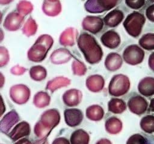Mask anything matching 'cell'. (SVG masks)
<instances>
[{"instance_id":"13","label":"cell","mask_w":154,"mask_h":144,"mask_svg":"<svg viewBox=\"0 0 154 144\" xmlns=\"http://www.w3.org/2000/svg\"><path fill=\"white\" fill-rule=\"evenodd\" d=\"M64 121L68 126L70 127H75L81 124L84 115L80 109L70 108L64 110Z\"/></svg>"},{"instance_id":"46","label":"cell","mask_w":154,"mask_h":144,"mask_svg":"<svg viewBox=\"0 0 154 144\" xmlns=\"http://www.w3.org/2000/svg\"><path fill=\"white\" fill-rule=\"evenodd\" d=\"M95 144H112V143L109 139L106 138H102L99 139Z\"/></svg>"},{"instance_id":"29","label":"cell","mask_w":154,"mask_h":144,"mask_svg":"<svg viewBox=\"0 0 154 144\" xmlns=\"http://www.w3.org/2000/svg\"><path fill=\"white\" fill-rule=\"evenodd\" d=\"M76 30L72 28H67L61 33L60 37V44L63 46H72L75 44V39L76 33Z\"/></svg>"},{"instance_id":"16","label":"cell","mask_w":154,"mask_h":144,"mask_svg":"<svg viewBox=\"0 0 154 144\" xmlns=\"http://www.w3.org/2000/svg\"><path fill=\"white\" fill-rule=\"evenodd\" d=\"M100 41L105 47L114 49L119 46L121 39L117 32L113 30H109L103 34L100 37Z\"/></svg>"},{"instance_id":"49","label":"cell","mask_w":154,"mask_h":144,"mask_svg":"<svg viewBox=\"0 0 154 144\" xmlns=\"http://www.w3.org/2000/svg\"><path fill=\"white\" fill-rule=\"evenodd\" d=\"M14 0H0V5H6L11 2H12Z\"/></svg>"},{"instance_id":"1","label":"cell","mask_w":154,"mask_h":144,"mask_svg":"<svg viewBox=\"0 0 154 144\" xmlns=\"http://www.w3.org/2000/svg\"><path fill=\"white\" fill-rule=\"evenodd\" d=\"M77 44L87 62L90 64H94L101 61L103 51L93 36L88 33L83 32L78 37Z\"/></svg>"},{"instance_id":"27","label":"cell","mask_w":154,"mask_h":144,"mask_svg":"<svg viewBox=\"0 0 154 144\" xmlns=\"http://www.w3.org/2000/svg\"><path fill=\"white\" fill-rule=\"evenodd\" d=\"M42 10L47 16H57L61 11V3L59 1L56 2H49L45 0L42 5Z\"/></svg>"},{"instance_id":"48","label":"cell","mask_w":154,"mask_h":144,"mask_svg":"<svg viewBox=\"0 0 154 144\" xmlns=\"http://www.w3.org/2000/svg\"><path fill=\"white\" fill-rule=\"evenodd\" d=\"M5 76L4 75L1 73L0 72V88H2L4 84H5Z\"/></svg>"},{"instance_id":"23","label":"cell","mask_w":154,"mask_h":144,"mask_svg":"<svg viewBox=\"0 0 154 144\" xmlns=\"http://www.w3.org/2000/svg\"><path fill=\"white\" fill-rule=\"evenodd\" d=\"M70 84V80L64 76H58L49 80L46 86V89L52 93L57 89L66 87Z\"/></svg>"},{"instance_id":"5","label":"cell","mask_w":154,"mask_h":144,"mask_svg":"<svg viewBox=\"0 0 154 144\" xmlns=\"http://www.w3.org/2000/svg\"><path fill=\"white\" fill-rule=\"evenodd\" d=\"M9 95L13 102L22 105L26 103L31 96L30 89L24 84H16L11 86Z\"/></svg>"},{"instance_id":"54","label":"cell","mask_w":154,"mask_h":144,"mask_svg":"<svg viewBox=\"0 0 154 144\" xmlns=\"http://www.w3.org/2000/svg\"><path fill=\"white\" fill-rule=\"evenodd\" d=\"M0 144H2V143H0Z\"/></svg>"},{"instance_id":"30","label":"cell","mask_w":154,"mask_h":144,"mask_svg":"<svg viewBox=\"0 0 154 144\" xmlns=\"http://www.w3.org/2000/svg\"><path fill=\"white\" fill-rule=\"evenodd\" d=\"M29 76L34 81L40 82L46 77L47 71L46 68L42 65H35L30 68Z\"/></svg>"},{"instance_id":"39","label":"cell","mask_w":154,"mask_h":144,"mask_svg":"<svg viewBox=\"0 0 154 144\" xmlns=\"http://www.w3.org/2000/svg\"><path fill=\"white\" fill-rule=\"evenodd\" d=\"M125 3L129 8L134 10H138L144 5L146 0H125Z\"/></svg>"},{"instance_id":"45","label":"cell","mask_w":154,"mask_h":144,"mask_svg":"<svg viewBox=\"0 0 154 144\" xmlns=\"http://www.w3.org/2000/svg\"><path fill=\"white\" fill-rule=\"evenodd\" d=\"M149 66L152 70H154V55L153 52H152L149 58Z\"/></svg>"},{"instance_id":"21","label":"cell","mask_w":154,"mask_h":144,"mask_svg":"<svg viewBox=\"0 0 154 144\" xmlns=\"http://www.w3.org/2000/svg\"><path fill=\"white\" fill-rule=\"evenodd\" d=\"M123 18V13L121 10L116 9L108 13L104 17L103 21L106 26L114 28L118 26L122 22Z\"/></svg>"},{"instance_id":"35","label":"cell","mask_w":154,"mask_h":144,"mask_svg":"<svg viewBox=\"0 0 154 144\" xmlns=\"http://www.w3.org/2000/svg\"><path fill=\"white\" fill-rule=\"evenodd\" d=\"M16 9L18 13L25 17L31 13L33 10V6L30 2L26 0H22L17 3Z\"/></svg>"},{"instance_id":"2","label":"cell","mask_w":154,"mask_h":144,"mask_svg":"<svg viewBox=\"0 0 154 144\" xmlns=\"http://www.w3.org/2000/svg\"><path fill=\"white\" fill-rule=\"evenodd\" d=\"M53 43L54 40L50 35L48 34L40 35L28 50V59L34 62H42L45 59Z\"/></svg>"},{"instance_id":"7","label":"cell","mask_w":154,"mask_h":144,"mask_svg":"<svg viewBox=\"0 0 154 144\" xmlns=\"http://www.w3.org/2000/svg\"><path fill=\"white\" fill-rule=\"evenodd\" d=\"M118 0H87L84 8L90 13H101L114 8Z\"/></svg>"},{"instance_id":"11","label":"cell","mask_w":154,"mask_h":144,"mask_svg":"<svg viewBox=\"0 0 154 144\" xmlns=\"http://www.w3.org/2000/svg\"><path fill=\"white\" fill-rule=\"evenodd\" d=\"M60 113L57 109H50L42 113L40 121L47 127L52 130L60 123Z\"/></svg>"},{"instance_id":"53","label":"cell","mask_w":154,"mask_h":144,"mask_svg":"<svg viewBox=\"0 0 154 144\" xmlns=\"http://www.w3.org/2000/svg\"><path fill=\"white\" fill-rule=\"evenodd\" d=\"M149 1H151V2H154V0H149Z\"/></svg>"},{"instance_id":"43","label":"cell","mask_w":154,"mask_h":144,"mask_svg":"<svg viewBox=\"0 0 154 144\" xmlns=\"http://www.w3.org/2000/svg\"><path fill=\"white\" fill-rule=\"evenodd\" d=\"M6 110L5 104L2 95L0 94V118L2 116Z\"/></svg>"},{"instance_id":"24","label":"cell","mask_w":154,"mask_h":144,"mask_svg":"<svg viewBox=\"0 0 154 144\" xmlns=\"http://www.w3.org/2000/svg\"><path fill=\"white\" fill-rule=\"evenodd\" d=\"M85 116L90 121H99L103 118V109L98 104L91 105L86 109Z\"/></svg>"},{"instance_id":"47","label":"cell","mask_w":154,"mask_h":144,"mask_svg":"<svg viewBox=\"0 0 154 144\" xmlns=\"http://www.w3.org/2000/svg\"><path fill=\"white\" fill-rule=\"evenodd\" d=\"M32 144H49L48 140H47V138L45 139H40L36 141H35Z\"/></svg>"},{"instance_id":"50","label":"cell","mask_w":154,"mask_h":144,"mask_svg":"<svg viewBox=\"0 0 154 144\" xmlns=\"http://www.w3.org/2000/svg\"><path fill=\"white\" fill-rule=\"evenodd\" d=\"M4 38V31L0 28V43L3 41Z\"/></svg>"},{"instance_id":"38","label":"cell","mask_w":154,"mask_h":144,"mask_svg":"<svg viewBox=\"0 0 154 144\" xmlns=\"http://www.w3.org/2000/svg\"><path fill=\"white\" fill-rule=\"evenodd\" d=\"M10 61L8 50L4 46H0V68L6 66Z\"/></svg>"},{"instance_id":"18","label":"cell","mask_w":154,"mask_h":144,"mask_svg":"<svg viewBox=\"0 0 154 144\" xmlns=\"http://www.w3.org/2000/svg\"><path fill=\"white\" fill-rule=\"evenodd\" d=\"M138 92L143 96L150 97L154 94V78L145 77L138 84Z\"/></svg>"},{"instance_id":"9","label":"cell","mask_w":154,"mask_h":144,"mask_svg":"<svg viewBox=\"0 0 154 144\" xmlns=\"http://www.w3.org/2000/svg\"><path fill=\"white\" fill-rule=\"evenodd\" d=\"M20 120L18 113L14 109L7 112L0 121V132L6 135Z\"/></svg>"},{"instance_id":"19","label":"cell","mask_w":154,"mask_h":144,"mask_svg":"<svg viewBox=\"0 0 154 144\" xmlns=\"http://www.w3.org/2000/svg\"><path fill=\"white\" fill-rule=\"evenodd\" d=\"M72 55L66 49L60 48L55 50L51 55V62L54 64H63L69 62Z\"/></svg>"},{"instance_id":"17","label":"cell","mask_w":154,"mask_h":144,"mask_svg":"<svg viewBox=\"0 0 154 144\" xmlns=\"http://www.w3.org/2000/svg\"><path fill=\"white\" fill-rule=\"evenodd\" d=\"M85 85L90 91L92 92H99L103 89L105 85V80L102 76L93 74L87 78Z\"/></svg>"},{"instance_id":"41","label":"cell","mask_w":154,"mask_h":144,"mask_svg":"<svg viewBox=\"0 0 154 144\" xmlns=\"http://www.w3.org/2000/svg\"><path fill=\"white\" fill-rule=\"evenodd\" d=\"M146 16L149 20L153 22H154V5L152 4L146 9Z\"/></svg>"},{"instance_id":"31","label":"cell","mask_w":154,"mask_h":144,"mask_svg":"<svg viewBox=\"0 0 154 144\" xmlns=\"http://www.w3.org/2000/svg\"><path fill=\"white\" fill-rule=\"evenodd\" d=\"M140 127L144 132L152 134L154 131V116L153 115H147L143 117L140 122Z\"/></svg>"},{"instance_id":"22","label":"cell","mask_w":154,"mask_h":144,"mask_svg":"<svg viewBox=\"0 0 154 144\" xmlns=\"http://www.w3.org/2000/svg\"><path fill=\"white\" fill-rule=\"evenodd\" d=\"M122 128L123 124L122 121L116 116L109 117L105 121V130L110 134H119L122 130Z\"/></svg>"},{"instance_id":"34","label":"cell","mask_w":154,"mask_h":144,"mask_svg":"<svg viewBox=\"0 0 154 144\" xmlns=\"http://www.w3.org/2000/svg\"><path fill=\"white\" fill-rule=\"evenodd\" d=\"M37 29V25L35 20L32 17H29L23 25L22 31L23 34L26 37H30L35 34Z\"/></svg>"},{"instance_id":"52","label":"cell","mask_w":154,"mask_h":144,"mask_svg":"<svg viewBox=\"0 0 154 144\" xmlns=\"http://www.w3.org/2000/svg\"><path fill=\"white\" fill-rule=\"evenodd\" d=\"M46 1H48L49 2H56V1H58L59 0H46Z\"/></svg>"},{"instance_id":"4","label":"cell","mask_w":154,"mask_h":144,"mask_svg":"<svg viewBox=\"0 0 154 144\" xmlns=\"http://www.w3.org/2000/svg\"><path fill=\"white\" fill-rule=\"evenodd\" d=\"M131 82L129 77L123 74L113 76L108 85L109 94L114 97H120L126 94L129 90Z\"/></svg>"},{"instance_id":"36","label":"cell","mask_w":154,"mask_h":144,"mask_svg":"<svg viewBox=\"0 0 154 144\" xmlns=\"http://www.w3.org/2000/svg\"><path fill=\"white\" fill-rule=\"evenodd\" d=\"M72 70L75 75L79 76H84L87 71V68L85 64L78 59L74 60L72 64Z\"/></svg>"},{"instance_id":"26","label":"cell","mask_w":154,"mask_h":144,"mask_svg":"<svg viewBox=\"0 0 154 144\" xmlns=\"http://www.w3.org/2000/svg\"><path fill=\"white\" fill-rule=\"evenodd\" d=\"M127 106L125 101L117 98H111L108 103V109L114 114H120L126 109Z\"/></svg>"},{"instance_id":"10","label":"cell","mask_w":154,"mask_h":144,"mask_svg":"<svg viewBox=\"0 0 154 144\" xmlns=\"http://www.w3.org/2000/svg\"><path fill=\"white\" fill-rule=\"evenodd\" d=\"M24 21V17L17 12H10L5 17L3 27L8 31H16L22 26Z\"/></svg>"},{"instance_id":"6","label":"cell","mask_w":154,"mask_h":144,"mask_svg":"<svg viewBox=\"0 0 154 144\" xmlns=\"http://www.w3.org/2000/svg\"><path fill=\"white\" fill-rule=\"evenodd\" d=\"M144 50L137 44L127 46L123 51V58L125 62L131 65L141 64L144 58Z\"/></svg>"},{"instance_id":"14","label":"cell","mask_w":154,"mask_h":144,"mask_svg":"<svg viewBox=\"0 0 154 144\" xmlns=\"http://www.w3.org/2000/svg\"><path fill=\"white\" fill-rule=\"evenodd\" d=\"M82 26L84 30L96 34L102 29L103 21L99 17L88 16L84 19L82 22Z\"/></svg>"},{"instance_id":"8","label":"cell","mask_w":154,"mask_h":144,"mask_svg":"<svg viewBox=\"0 0 154 144\" xmlns=\"http://www.w3.org/2000/svg\"><path fill=\"white\" fill-rule=\"evenodd\" d=\"M128 107L132 113L137 115H141L147 110L148 102L143 97L135 95L132 96L128 100Z\"/></svg>"},{"instance_id":"20","label":"cell","mask_w":154,"mask_h":144,"mask_svg":"<svg viewBox=\"0 0 154 144\" xmlns=\"http://www.w3.org/2000/svg\"><path fill=\"white\" fill-rule=\"evenodd\" d=\"M122 64L123 60L121 56L116 52L109 53L106 56L104 62L105 68L110 71H114L120 69Z\"/></svg>"},{"instance_id":"25","label":"cell","mask_w":154,"mask_h":144,"mask_svg":"<svg viewBox=\"0 0 154 144\" xmlns=\"http://www.w3.org/2000/svg\"><path fill=\"white\" fill-rule=\"evenodd\" d=\"M90 136L84 130L79 128L75 130L70 137V144H88Z\"/></svg>"},{"instance_id":"12","label":"cell","mask_w":154,"mask_h":144,"mask_svg":"<svg viewBox=\"0 0 154 144\" xmlns=\"http://www.w3.org/2000/svg\"><path fill=\"white\" fill-rule=\"evenodd\" d=\"M30 132L29 124L26 121H21L17 123L7 135L11 141L16 142L21 138L29 136Z\"/></svg>"},{"instance_id":"51","label":"cell","mask_w":154,"mask_h":144,"mask_svg":"<svg viewBox=\"0 0 154 144\" xmlns=\"http://www.w3.org/2000/svg\"><path fill=\"white\" fill-rule=\"evenodd\" d=\"M2 17H3L2 13V12L0 11V24H1V22H2Z\"/></svg>"},{"instance_id":"40","label":"cell","mask_w":154,"mask_h":144,"mask_svg":"<svg viewBox=\"0 0 154 144\" xmlns=\"http://www.w3.org/2000/svg\"><path fill=\"white\" fill-rule=\"evenodd\" d=\"M26 70L27 69L26 68L17 64L11 68L10 72L11 74L14 76H21L26 71Z\"/></svg>"},{"instance_id":"37","label":"cell","mask_w":154,"mask_h":144,"mask_svg":"<svg viewBox=\"0 0 154 144\" xmlns=\"http://www.w3.org/2000/svg\"><path fill=\"white\" fill-rule=\"evenodd\" d=\"M126 144H149V142L144 136L139 133H136L131 135L128 138Z\"/></svg>"},{"instance_id":"28","label":"cell","mask_w":154,"mask_h":144,"mask_svg":"<svg viewBox=\"0 0 154 144\" xmlns=\"http://www.w3.org/2000/svg\"><path fill=\"white\" fill-rule=\"evenodd\" d=\"M51 102V97L47 92L40 91L37 92L33 97V104L37 108L47 107Z\"/></svg>"},{"instance_id":"33","label":"cell","mask_w":154,"mask_h":144,"mask_svg":"<svg viewBox=\"0 0 154 144\" xmlns=\"http://www.w3.org/2000/svg\"><path fill=\"white\" fill-rule=\"evenodd\" d=\"M52 130L46 127L40 121L37 122L34 127L35 135L40 139L47 138Z\"/></svg>"},{"instance_id":"3","label":"cell","mask_w":154,"mask_h":144,"mask_svg":"<svg viewBox=\"0 0 154 144\" xmlns=\"http://www.w3.org/2000/svg\"><path fill=\"white\" fill-rule=\"evenodd\" d=\"M145 22L146 18L143 14L134 11L128 15L123 25L129 35L133 37H137L141 34Z\"/></svg>"},{"instance_id":"42","label":"cell","mask_w":154,"mask_h":144,"mask_svg":"<svg viewBox=\"0 0 154 144\" xmlns=\"http://www.w3.org/2000/svg\"><path fill=\"white\" fill-rule=\"evenodd\" d=\"M52 144H70L69 140L64 137H60L54 139Z\"/></svg>"},{"instance_id":"44","label":"cell","mask_w":154,"mask_h":144,"mask_svg":"<svg viewBox=\"0 0 154 144\" xmlns=\"http://www.w3.org/2000/svg\"><path fill=\"white\" fill-rule=\"evenodd\" d=\"M14 144H32V143L27 138H21L16 141Z\"/></svg>"},{"instance_id":"55","label":"cell","mask_w":154,"mask_h":144,"mask_svg":"<svg viewBox=\"0 0 154 144\" xmlns=\"http://www.w3.org/2000/svg\"><path fill=\"white\" fill-rule=\"evenodd\" d=\"M118 1H119V0H118Z\"/></svg>"},{"instance_id":"32","label":"cell","mask_w":154,"mask_h":144,"mask_svg":"<svg viewBox=\"0 0 154 144\" xmlns=\"http://www.w3.org/2000/svg\"><path fill=\"white\" fill-rule=\"evenodd\" d=\"M140 46L147 50H151L154 49V34L152 32L147 33L143 35L138 41Z\"/></svg>"},{"instance_id":"15","label":"cell","mask_w":154,"mask_h":144,"mask_svg":"<svg viewBox=\"0 0 154 144\" xmlns=\"http://www.w3.org/2000/svg\"><path fill=\"white\" fill-rule=\"evenodd\" d=\"M64 103L69 107H75L80 104L82 99V93L79 89L73 88L66 91L62 97Z\"/></svg>"}]
</instances>
